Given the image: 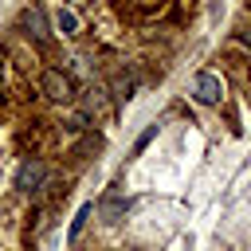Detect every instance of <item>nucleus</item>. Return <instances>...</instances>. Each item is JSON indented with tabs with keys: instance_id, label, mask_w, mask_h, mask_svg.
Segmentation results:
<instances>
[{
	"instance_id": "f257e3e1",
	"label": "nucleus",
	"mask_w": 251,
	"mask_h": 251,
	"mask_svg": "<svg viewBox=\"0 0 251 251\" xmlns=\"http://www.w3.org/2000/svg\"><path fill=\"white\" fill-rule=\"evenodd\" d=\"M39 94L67 106V102H75V78H71L63 67H43V71H39Z\"/></svg>"
},
{
	"instance_id": "39448f33",
	"label": "nucleus",
	"mask_w": 251,
	"mask_h": 251,
	"mask_svg": "<svg viewBox=\"0 0 251 251\" xmlns=\"http://www.w3.org/2000/svg\"><path fill=\"white\" fill-rule=\"evenodd\" d=\"M192 94H196L200 106H220V102H224V78L212 75V71H200V75L192 78Z\"/></svg>"
},
{
	"instance_id": "7ed1b4c3",
	"label": "nucleus",
	"mask_w": 251,
	"mask_h": 251,
	"mask_svg": "<svg viewBox=\"0 0 251 251\" xmlns=\"http://www.w3.org/2000/svg\"><path fill=\"white\" fill-rule=\"evenodd\" d=\"M47 176H51V169L43 165V157H24L20 169H16V188L27 192V196H35V192L47 188Z\"/></svg>"
},
{
	"instance_id": "1a4fd4ad",
	"label": "nucleus",
	"mask_w": 251,
	"mask_h": 251,
	"mask_svg": "<svg viewBox=\"0 0 251 251\" xmlns=\"http://www.w3.org/2000/svg\"><path fill=\"white\" fill-rule=\"evenodd\" d=\"M247 4H251V0H247Z\"/></svg>"
},
{
	"instance_id": "423d86ee",
	"label": "nucleus",
	"mask_w": 251,
	"mask_h": 251,
	"mask_svg": "<svg viewBox=\"0 0 251 251\" xmlns=\"http://www.w3.org/2000/svg\"><path fill=\"white\" fill-rule=\"evenodd\" d=\"M90 212H94V204H82L78 212H75V220H71V231H67V239L75 243L78 235H82V227H86V220H90Z\"/></svg>"
},
{
	"instance_id": "6e6552de",
	"label": "nucleus",
	"mask_w": 251,
	"mask_h": 251,
	"mask_svg": "<svg viewBox=\"0 0 251 251\" xmlns=\"http://www.w3.org/2000/svg\"><path fill=\"white\" fill-rule=\"evenodd\" d=\"M239 39H243V47L251 51V27H243V31H239Z\"/></svg>"
},
{
	"instance_id": "0eeeda50",
	"label": "nucleus",
	"mask_w": 251,
	"mask_h": 251,
	"mask_svg": "<svg viewBox=\"0 0 251 251\" xmlns=\"http://www.w3.org/2000/svg\"><path fill=\"white\" fill-rule=\"evenodd\" d=\"M122 8H129V12H137V16H145V12H153V8H161L165 0H118Z\"/></svg>"
},
{
	"instance_id": "20e7f679",
	"label": "nucleus",
	"mask_w": 251,
	"mask_h": 251,
	"mask_svg": "<svg viewBox=\"0 0 251 251\" xmlns=\"http://www.w3.org/2000/svg\"><path fill=\"white\" fill-rule=\"evenodd\" d=\"M20 31L35 43V47H43L47 39H51V24H47V12L39 8V4H31V8H24V16H20Z\"/></svg>"
},
{
	"instance_id": "f03ea898",
	"label": "nucleus",
	"mask_w": 251,
	"mask_h": 251,
	"mask_svg": "<svg viewBox=\"0 0 251 251\" xmlns=\"http://www.w3.org/2000/svg\"><path fill=\"white\" fill-rule=\"evenodd\" d=\"M51 31L59 35V39H78L82 35V12L71 4V0H55V8H51Z\"/></svg>"
}]
</instances>
